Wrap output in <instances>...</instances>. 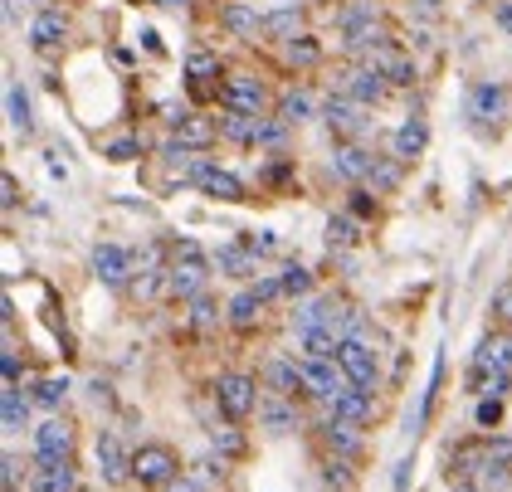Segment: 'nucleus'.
Masks as SVG:
<instances>
[{"label": "nucleus", "instance_id": "obj_1", "mask_svg": "<svg viewBox=\"0 0 512 492\" xmlns=\"http://www.w3.org/2000/svg\"><path fill=\"white\" fill-rule=\"evenodd\" d=\"M166 278H171V298H176V303H196V298H205L210 259H205V249H200L196 239H176V244H171Z\"/></svg>", "mask_w": 512, "mask_h": 492}, {"label": "nucleus", "instance_id": "obj_2", "mask_svg": "<svg viewBox=\"0 0 512 492\" xmlns=\"http://www.w3.org/2000/svg\"><path fill=\"white\" fill-rule=\"evenodd\" d=\"M342 30H347V44H352L356 54H371V49L395 44V30L376 15V5H371V0H361V5H352V10L342 15Z\"/></svg>", "mask_w": 512, "mask_h": 492}, {"label": "nucleus", "instance_id": "obj_3", "mask_svg": "<svg viewBox=\"0 0 512 492\" xmlns=\"http://www.w3.org/2000/svg\"><path fill=\"white\" fill-rule=\"evenodd\" d=\"M512 117V93L503 83H473L469 88V122L473 127H493L503 132Z\"/></svg>", "mask_w": 512, "mask_h": 492}, {"label": "nucleus", "instance_id": "obj_4", "mask_svg": "<svg viewBox=\"0 0 512 492\" xmlns=\"http://www.w3.org/2000/svg\"><path fill=\"white\" fill-rule=\"evenodd\" d=\"M215 405L225 410V419H249V415H259L264 395H259L254 376H239V371H230V376L215 380Z\"/></svg>", "mask_w": 512, "mask_h": 492}, {"label": "nucleus", "instance_id": "obj_5", "mask_svg": "<svg viewBox=\"0 0 512 492\" xmlns=\"http://www.w3.org/2000/svg\"><path fill=\"white\" fill-rule=\"evenodd\" d=\"M220 103H225V113L264 117V108H269V83L254 74H230L220 83Z\"/></svg>", "mask_w": 512, "mask_h": 492}, {"label": "nucleus", "instance_id": "obj_6", "mask_svg": "<svg viewBox=\"0 0 512 492\" xmlns=\"http://www.w3.org/2000/svg\"><path fill=\"white\" fill-rule=\"evenodd\" d=\"M176 473H181V463H176V454H171L166 444H142V449L132 454V478H137L142 488H171Z\"/></svg>", "mask_w": 512, "mask_h": 492}, {"label": "nucleus", "instance_id": "obj_7", "mask_svg": "<svg viewBox=\"0 0 512 492\" xmlns=\"http://www.w3.org/2000/svg\"><path fill=\"white\" fill-rule=\"evenodd\" d=\"M386 93H391V83L376 74L371 64H352V69H342V74H337V98H352V103H361V108L381 103Z\"/></svg>", "mask_w": 512, "mask_h": 492}, {"label": "nucleus", "instance_id": "obj_8", "mask_svg": "<svg viewBox=\"0 0 512 492\" xmlns=\"http://www.w3.org/2000/svg\"><path fill=\"white\" fill-rule=\"evenodd\" d=\"M303 385H308L313 400H327V405H337L347 390H356L337 361H308V356H303Z\"/></svg>", "mask_w": 512, "mask_h": 492}, {"label": "nucleus", "instance_id": "obj_9", "mask_svg": "<svg viewBox=\"0 0 512 492\" xmlns=\"http://www.w3.org/2000/svg\"><path fill=\"white\" fill-rule=\"evenodd\" d=\"M473 376L512 380V332H488L473 351Z\"/></svg>", "mask_w": 512, "mask_h": 492}, {"label": "nucleus", "instance_id": "obj_10", "mask_svg": "<svg viewBox=\"0 0 512 492\" xmlns=\"http://www.w3.org/2000/svg\"><path fill=\"white\" fill-rule=\"evenodd\" d=\"M337 366L347 371V380H352L356 390H376V351L366 346V341H342V351H337Z\"/></svg>", "mask_w": 512, "mask_h": 492}, {"label": "nucleus", "instance_id": "obj_11", "mask_svg": "<svg viewBox=\"0 0 512 492\" xmlns=\"http://www.w3.org/2000/svg\"><path fill=\"white\" fill-rule=\"evenodd\" d=\"M327 127H332V137H342V142H356L366 127H371V117H366V108L361 103H352V98H327Z\"/></svg>", "mask_w": 512, "mask_h": 492}, {"label": "nucleus", "instance_id": "obj_12", "mask_svg": "<svg viewBox=\"0 0 512 492\" xmlns=\"http://www.w3.org/2000/svg\"><path fill=\"white\" fill-rule=\"evenodd\" d=\"M93 273H98L108 288H127V283L137 278V264H132V254L118 249V244H98V249H93Z\"/></svg>", "mask_w": 512, "mask_h": 492}, {"label": "nucleus", "instance_id": "obj_13", "mask_svg": "<svg viewBox=\"0 0 512 492\" xmlns=\"http://www.w3.org/2000/svg\"><path fill=\"white\" fill-rule=\"evenodd\" d=\"M361 64H371L376 74L386 78L391 88H410L415 83V64L395 49V44H386V49H371V54H361Z\"/></svg>", "mask_w": 512, "mask_h": 492}, {"label": "nucleus", "instance_id": "obj_14", "mask_svg": "<svg viewBox=\"0 0 512 492\" xmlns=\"http://www.w3.org/2000/svg\"><path fill=\"white\" fill-rule=\"evenodd\" d=\"M30 488L35 492H79L74 458H40V468L30 473Z\"/></svg>", "mask_w": 512, "mask_h": 492}, {"label": "nucleus", "instance_id": "obj_15", "mask_svg": "<svg viewBox=\"0 0 512 492\" xmlns=\"http://www.w3.org/2000/svg\"><path fill=\"white\" fill-rule=\"evenodd\" d=\"M35 454L40 458H74V424L69 419H44L35 429Z\"/></svg>", "mask_w": 512, "mask_h": 492}, {"label": "nucleus", "instance_id": "obj_16", "mask_svg": "<svg viewBox=\"0 0 512 492\" xmlns=\"http://www.w3.org/2000/svg\"><path fill=\"white\" fill-rule=\"evenodd\" d=\"M98 468H103V478L118 488V483H127L132 478V454L122 449V439L108 429V434H98Z\"/></svg>", "mask_w": 512, "mask_h": 492}, {"label": "nucleus", "instance_id": "obj_17", "mask_svg": "<svg viewBox=\"0 0 512 492\" xmlns=\"http://www.w3.org/2000/svg\"><path fill=\"white\" fill-rule=\"evenodd\" d=\"M371 166H376V156L361 142H342L332 152V176H342V181H371Z\"/></svg>", "mask_w": 512, "mask_h": 492}, {"label": "nucleus", "instance_id": "obj_18", "mask_svg": "<svg viewBox=\"0 0 512 492\" xmlns=\"http://www.w3.org/2000/svg\"><path fill=\"white\" fill-rule=\"evenodd\" d=\"M171 132H176V137H171L176 147H186V152H205V147L215 142V132H220V127H215V117L186 113L181 122H176V127H171Z\"/></svg>", "mask_w": 512, "mask_h": 492}, {"label": "nucleus", "instance_id": "obj_19", "mask_svg": "<svg viewBox=\"0 0 512 492\" xmlns=\"http://www.w3.org/2000/svg\"><path fill=\"white\" fill-rule=\"evenodd\" d=\"M196 186L210 195V200H244V181L239 176H230V171H220V166H210V161H200V171H196Z\"/></svg>", "mask_w": 512, "mask_h": 492}, {"label": "nucleus", "instance_id": "obj_20", "mask_svg": "<svg viewBox=\"0 0 512 492\" xmlns=\"http://www.w3.org/2000/svg\"><path fill=\"white\" fill-rule=\"evenodd\" d=\"M64 35H69V15H64L59 5L40 10L35 25H30V44H35V49H54V44H64Z\"/></svg>", "mask_w": 512, "mask_h": 492}, {"label": "nucleus", "instance_id": "obj_21", "mask_svg": "<svg viewBox=\"0 0 512 492\" xmlns=\"http://www.w3.org/2000/svg\"><path fill=\"white\" fill-rule=\"evenodd\" d=\"M322 439H327V449L337 458H361V449H366V439L356 434V424H347V419H337V415L322 424Z\"/></svg>", "mask_w": 512, "mask_h": 492}, {"label": "nucleus", "instance_id": "obj_22", "mask_svg": "<svg viewBox=\"0 0 512 492\" xmlns=\"http://www.w3.org/2000/svg\"><path fill=\"white\" fill-rule=\"evenodd\" d=\"M259 419H264V429L269 434H288V429H298V410H293V400L288 395H264V405H259Z\"/></svg>", "mask_w": 512, "mask_h": 492}, {"label": "nucleus", "instance_id": "obj_23", "mask_svg": "<svg viewBox=\"0 0 512 492\" xmlns=\"http://www.w3.org/2000/svg\"><path fill=\"white\" fill-rule=\"evenodd\" d=\"M483 483H488V488H508V483H512V444H508V439H488Z\"/></svg>", "mask_w": 512, "mask_h": 492}, {"label": "nucleus", "instance_id": "obj_24", "mask_svg": "<svg viewBox=\"0 0 512 492\" xmlns=\"http://www.w3.org/2000/svg\"><path fill=\"white\" fill-rule=\"evenodd\" d=\"M220 20H225V30L239 39H254L259 30H264V15L254 10V5H244V0H230L225 10H220Z\"/></svg>", "mask_w": 512, "mask_h": 492}, {"label": "nucleus", "instance_id": "obj_25", "mask_svg": "<svg viewBox=\"0 0 512 492\" xmlns=\"http://www.w3.org/2000/svg\"><path fill=\"white\" fill-rule=\"evenodd\" d=\"M483 463H488V439H469V444H459V449L449 454V473H454V483H459V478L483 473Z\"/></svg>", "mask_w": 512, "mask_h": 492}, {"label": "nucleus", "instance_id": "obj_26", "mask_svg": "<svg viewBox=\"0 0 512 492\" xmlns=\"http://www.w3.org/2000/svg\"><path fill=\"white\" fill-rule=\"evenodd\" d=\"M425 142H430V127H425L420 117L400 122V127H395V161H415V156L425 152Z\"/></svg>", "mask_w": 512, "mask_h": 492}, {"label": "nucleus", "instance_id": "obj_27", "mask_svg": "<svg viewBox=\"0 0 512 492\" xmlns=\"http://www.w3.org/2000/svg\"><path fill=\"white\" fill-rule=\"evenodd\" d=\"M220 137H230V142H239V147H259V137H264V117H244V113L220 117Z\"/></svg>", "mask_w": 512, "mask_h": 492}, {"label": "nucleus", "instance_id": "obj_28", "mask_svg": "<svg viewBox=\"0 0 512 492\" xmlns=\"http://www.w3.org/2000/svg\"><path fill=\"white\" fill-rule=\"evenodd\" d=\"M264 35L293 44V39L303 35V10H298V5H283V10H274V15H264Z\"/></svg>", "mask_w": 512, "mask_h": 492}, {"label": "nucleus", "instance_id": "obj_29", "mask_svg": "<svg viewBox=\"0 0 512 492\" xmlns=\"http://www.w3.org/2000/svg\"><path fill=\"white\" fill-rule=\"evenodd\" d=\"M259 312H264V298H259V288H239L235 298H230V327L249 332V327L259 322Z\"/></svg>", "mask_w": 512, "mask_h": 492}, {"label": "nucleus", "instance_id": "obj_30", "mask_svg": "<svg viewBox=\"0 0 512 492\" xmlns=\"http://www.w3.org/2000/svg\"><path fill=\"white\" fill-rule=\"evenodd\" d=\"M269 390L274 395H308V385H303V366H293V361H274L269 366Z\"/></svg>", "mask_w": 512, "mask_h": 492}, {"label": "nucleus", "instance_id": "obj_31", "mask_svg": "<svg viewBox=\"0 0 512 492\" xmlns=\"http://www.w3.org/2000/svg\"><path fill=\"white\" fill-rule=\"evenodd\" d=\"M5 108H10V127H15V137H30V132H35L30 98H25V88H20V83H10V88H5Z\"/></svg>", "mask_w": 512, "mask_h": 492}, {"label": "nucleus", "instance_id": "obj_32", "mask_svg": "<svg viewBox=\"0 0 512 492\" xmlns=\"http://www.w3.org/2000/svg\"><path fill=\"white\" fill-rule=\"evenodd\" d=\"M317 113V98L308 93V88H293V93H283L278 98V117L293 127V122H308V117Z\"/></svg>", "mask_w": 512, "mask_h": 492}, {"label": "nucleus", "instance_id": "obj_33", "mask_svg": "<svg viewBox=\"0 0 512 492\" xmlns=\"http://www.w3.org/2000/svg\"><path fill=\"white\" fill-rule=\"evenodd\" d=\"M220 74H225V69H220V59H215L210 49H196V54L186 59V78H191V88H200V93L210 88V78H220Z\"/></svg>", "mask_w": 512, "mask_h": 492}, {"label": "nucleus", "instance_id": "obj_34", "mask_svg": "<svg viewBox=\"0 0 512 492\" xmlns=\"http://www.w3.org/2000/svg\"><path fill=\"white\" fill-rule=\"evenodd\" d=\"M215 268H220V273H230V278H249V273H254V249H249V244H244V249L230 244V249H220V254H215Z\"/></svg>", "mask_w": 512, "mask_h": 492}, {"label": "nucleus", "instance_id": "obj_35", "mask_svg": "<svg viewBox=\"0 0 512 492\" xmlns=\"http://www.w3.org/2000/svg\"><path fill=\"white\" fill-rule=\"evenodd\" d=\"M332 415L347 419V424H361V419H371V390H347L337 405H332Z\"/></svg>", "mask_w": 512, "mask_h": 492}, {"label": "nucleus", "instance_id": "obj_36", "mask_svg": "<svg viewBox=\"0 0 512 492\" xmlns=\"http://www.w3.org/2000/svg\"><path fill=\"white\" fill-rule=\"evenodd\" d=\"M322 483L337 492H352L356 488V473H352V458H322Z\"/></svg>", "mask_w": 512, "mask_h": 492}, {"label": "nucleus", "instance_id": "obj_37", "mask_svg": "<svg viewBox=\"0 0 512 492\" xmlns=\"http://www.w3.org/2000/svg\"><path fill=\"white\" fill-rule=\"evenodd\" d=\"M25 410H30V400L15 390V385H5V400H0V419H5V434H15V429H25Z\"/></svg>", "mask_w": 512, "mask_h": 492}, {"label": "nucleus", "instance_id": "obj_38", "mask_svg": "<svg viewBox=\"0 0 512 492\" xmlns=\"http://www.w3.org/2000/svg\"><path fill=\"white\" fill-rule=\"evenodd\" d=\"M283 54H288L293 69H313L317 59H322V44H317L313 35H298L293 44H283Z\"/></svg>", "mask_w": 512, "mask_h": 492}, {"label": "nucleus", "instance_id": "obj_39", "mask_svg": "<svg viewBox=\"0 0 512 492\" xmlns=\"http://www.w3.org/2000/svg\"><path fill=\"white\" fill-rule=\"evenodd\" d=\"M30 400H35V405H44V410H59V405L69 400V380H64V376H49V380H40Z\"/></svg>", "mask_w": 512, "mask_h": 492}, {"label": "nucleus", "instance_id": "obj_40", "mask_svg": "<svg viewBox=\"0 0 512 492\" xmlns=\"http://www.w3.org/2000/svg\"><path fill=\"white\" fill-rule=\"evenodd\" d=\"M132 293H137L142 303H152L157 293H171V278H166V268H152V273H137V278H132Z\"/></svg>", "mask_w": 512, "mask_h": 492}, {"label": "nucleus", "instance_id": "obj_41", "mask_svg": "<svg viewBox=\"0 0 512 492\" xmlns=\"http://www.w3.org/2000/svg\"><path fill=\"white\" fill-rule=\"evenodd\" d=\"M278 283H283V293L288 298H303V293H313V273L303 264H288L283 273H278Z\"/></svg>", "mask_w": 512, "mask_h": 492}, {"label": "nucleus", "instance_id": "obj_42", "mask_svg": "<svg viewBox=\"0 0 512 492\" xmlns=\"http://www.w3.org/2000/svg\"><path fill=\"white\" fill-rule=\"evenodd\" d=\"M400 186V161H386V156H376V166H371V195L376 190H395Z\"/></svg>", "mask_w": 512, "mask_h": 492}, {"label": "nucleus", "instance_id": "obj_43", "mask_svg": "<svg viewBox=\"0 0 512 492\" xmlns=\"http://www.w3.org/2000/svg\"><path fill=\"white\" fill-rule=\"evenodd\" d=\"M356 239H361V225H356L352 215H332V220H327V244H342V249H347Z\"/></svg>", "mask_w": 512, "mask_h": 492}, {"label": "nucleus", "instance_id": "obj_44", "mask_svg": "<svg viewBox=\"0 0 512 492\" xmlns=\"http://www.w3.org/2000/svg\"><path fill=\"white\" fill-rule=\"evenodd\" d=\"M220 478H225V463H220V458H200V463H191V483H196V488H210V483L220 488Z\"/></svg>", "mask_w": 512, "mask_h": 492}, {"label": "nucleus", "instance_id": "obj_45", "mask_svg": "<svg viewBox=\"0 0 512 492\" xmlns=\"http://www.w3.org/2000/svg\"><path fill=\"white\" fill-rule=\"evenodd\" d=\"M196 312H191V327H196V332H210V327H215V322H220V307L210 303V298H196Z\"/></svg>", "mask_w": 512, "mask_h": 492}, {"label": "nucleus", "instance_id": "obj_46", "mask_svg": "<svg viewBox=\"0 0 512 492\" xmlns=\"http://www.w3.org/2000/svg\"><path fill=\"white\" fill-rule=\"evenodd\" d=\"M493 317L503 322V332H512V283H503V288L493 293Z\"/></svg>", "mask_w": 512, "mask_h": 492}, {"label": "nucleus", "instance_id": "obj_47", "mask_svg": "<svg viewBox=\"0 0 512 492\" xmlns=\"http://www.w3.org/2000/svg\"><path fill=\"white\" fill-rule=\"evenodd\" d=\"M210 439H215L220 454H244V439H239L235 429H210Z\"/></svg>", "mask_w": 512, "mask_h": 492}, {"label": "nucleus", "instance_id": "obj_48", "mask_svg": "<svg viewBox=\"0 0 512 492\" xmlns=\"http://www.w3.org/2000/svg\"><path fill=\"white\" fill-rule=\"evenodd\" d=\"M113 161H132V156H142V137H118L113 147H108Z\"/></svg>", "mask_w": 512, "mask_h": 492}, {"label": "nucleus", "instance_id": "obj_49", "mask_svg": "<svg viewBox=\"0 0 512 492\" xmlns=\"http://www.w3.org/2000/svg\"><path fill=\"white\" fill-rule=\"evenodd\" d=\"M498 419H503V400H478V424L483 429H493Z\"/></svg>", "mask_w": 512, "mask_h": 492}, {"label": "nucleus", "instance_id": "obj_50", "mask_svg": "<svg viewBox=\"0 0 512 492\" xmlns=\"http://www.w3.org/2000/svg\"><path fill=\"white\" fill-rule=\"evenodd\" d=\"M0 371H5V385H15V380H20V361H15V351H5V356H0Z\"/></svg>", "mask_w": 512, "mask_h": 492}, {"label": "nucleus", "instance_id": "obj_51", "mask_svg": "<svg viewBox=\"0 0 512 492\" xmlns=\"http://www.w3.org/2000/svg\"><path fill=\"white\" fill-rule=\"evenodd\" d=\"M249 249H254V254H274L278 239H274V234H259V239H249Z\"/></svg>", "mask_w": 512, "mask_h": 492}, {"label": "nucleus", "instance_id": "obj_52", "mask_svg": "<svg viewBox=\"0 0 512 492\" xmlns=\"http://www.w3.org/2000/svg\"><path fill=\"white\" fill-rule=\"evenodd\" d=\"M352 210H356V215H366V210H376V200H371V195H366V190H356Z\"/></svg>", "mask_w": 512, "mask_h": 492}, {"label": "nucleus", "instance_id": "obj_53", "mask_svg": "<svg viewBox=\"0 0 512 492\" xmlns=\"http://www.w3.org/2000/svg\"><path fill=\"white\" fill-rule=\"evenodd\" d=\"M0 190H5V210H10V205L20 200V195H15V176H0Z\"/></svg>", "mask_w": 512, "mask_h": 492}, {"label": "nucleus", "instance_id": "obj_54", "mask_svg": "<svg viewBox=\"0 0 512 492\" xmlns=\"http://www.w3.org/2000/svg\"><path fill=\"white\" fill-rule=\"evenodd\" d=\"M498 25L512 35V0H503V5H498Z\"/></svg>", "mask_w": 512, "mask_h": 492}, {"label": "nucleus", "instance_id": "obj_55", "mask_svg": "<svg viewBox=\"0 0 512 492\" xmlns=\"http://www.w3.org/2000/svg\"><path fill=\"white\" fill-rule=\"evenodd\" d=\"M449 492H483V488H478L473 478H459V483H454V488H449Z\"/></svg>", "mask_w": 512, "mask_h": 492}, {"label": "nucleus", "instance_id": "obj_56", "mask_svg": "<svg viewBox=\"0 0 512 492\" xmlns=\"http://www.w3.org/2000/svg\"><path fill=\"white\" fill-rule=\"evenodd\" d=\"M15 15H20V5H15V0H5V20H10V25H15Z\"/></svg>", "mask_w": 512, "mask_h": 492}, {"label": "nucleus", "instance_id": "obj_57", "mask_svg": "<svg viewBox=\"0 0 512 492\" xmlns=\"http://www.w3.org/2000/svg\"><path fill=\"white\" fill-rule=\"evenodd\" d=\"M152 5H166V10H171V5H191V0H152Z\"/></svg>", "mask_w": 512, "mask_h": 492}]
</instances>
